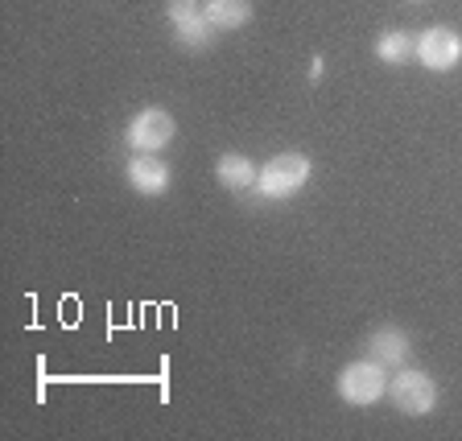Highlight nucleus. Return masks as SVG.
<instances>
[{"instance_id":"nucleus-2","label":"nucleus","mask_w":462,"mask_h":441,"mask_svg":"<svg viewBox=\"0 0 462 441\" xmlns=\"http://www.w3.org/2000/svg\"><path fill=\"white\" fill-rule=\"evenodd\" d=\"M393 404L401 409V413H409V417H425L438 404V384H433L425 372H401L393 380Z\"/></svg>"},{"instance_id":"nucleus-6","label":"nucleus","mask_w":462,"mask_h":441,"mask_svg":"<svg viewBox=\"0 0 462 441\" xmlns=\"http://www.w3.org/2000/svg\"><path fill=\"white\" fill-rule=\"evenodd\" d=\"M128 182H133V190H141V194H162L165 186H170V165L157 161L153 153H141L128 161Z\"/></svg>"},{"instance_id":"nucleus-8","label":"nucleus","mask_w":462,"mask_h":441,"mask_svg":"<svg viewBox=\"0 0 462 441\" xmlns=\"http://www.w3.org/2000/svg\"><path fill=\"white\" fill-rule=\"evenodd\" d=\"M202 13H207V21H211L215 29H240V25H248L252 21L248 0H207Z\"/></svg>"},{"instance_id":"nucleus-7","label":"nucleus","mask_w":462,"mask_h":441,"mask_svg":"<svg viewBox=\"0 0 462 441\" xmlns=\"http://www.w3.org/2000/svg\"><path fill=\"white\" fill-rule=\"evenodd\" d=\"M367 355H372L380 367H384V363H396V367H401L404 359H409V338H404V330H393V326L375 330L372 343H367Z\"/></svg>"},{"instance_id":"nucleus-5","label":"nucleus","mask_w":462,"mask_h":441,"mask_svg":"<svg viewBox=\"0 0 462 441\" xmlns=\"http://www.w3.org/2000/svg\"><path fill=\"white\" fill-rule=\"evenodd\" d=\"M417 58H421L430 70H450L462 58V38L446 25H433L417 38Z\"/></svg>"},{"instance_id":"nucleus-3","label":"nucleus","mask_w":462,"mask_h":441,"mask_svg":"<svg viewBox=\"0 0 462 441\" xmlns=\"http://www.w3.org/2000/svg\"><path fill=\"white\" fill-rule=\"evenodd\" d=\"M384 372H380V363H351L343 375H338V396H343L346 404H375L380 396H384Z\"/></svg>"},{"instance_id":"nucleus-11","label":"nucleus","mask_w":462,"mask_h":441,"mask_svg":"<svg viewBox=\"0 0 462 441\" xmlns=\"http://www.w3.org/2000/svg\"><path fill=\"white\" fill-rule=\"evenodd\" d=\"M211 21H207V13H199V17L182 21L178 25V41H182L186 50H202V46H211Z\"/></svg>"},{"instance_id":"nucleus-4","label":"nucleus","mask_w":462,"mask_h":441,"mask_svg":"<svg viewBox=\"0 0 462 441\" xmlns=\"http://www.w3.org/2000/svg\"><path fill=\"white\" fill-rule=\"evenodd\" d=\"M173 115L162 112V107H144V112H136V120L128 124V144L133 149H141V153H157L162 144H170L173 136Z\"/></svg>"},{"instance_id":"nucleus-1","label":"nucleus","mask_w":462,"mask_h":441,"mask_svg":"<svg viewBox=\"0 0 462 441\" xmlns=\"http://www.w3.org/2000/svg\"><path fill=\"white\" fill-rule=\"evenodd\" d=\"M306 178H310V157L281 153L264 165V173H260V190H264V198H285V194L301 190Z\"/></svg>"},{"instance_id":"nucleus-9","label":"nucleus","mask_w":462,"mask_h":441,"mask_svg":"<svg viewBox=\"0 0 462 441\" xmlns=\"http://www.w3.org/2000/svg\"><path fill=\"white\" fill-rule=\"evenodd\" d=\"M215 178H219L227 190H248V186L256 182V165L240 153H223L219 165H215Z\"/></svg>"},{"instance_id":"nucleus-10","label":"nucleus","mask_w":462,"mask_h":441,"mask_svg":"<svg viewBox=\"0 0 462 441\" xmlns=\"http://www.w3.org/2000/svg\"><path fill=\"white\" fill-rule=\"evenodd\" d=\"M409 54H417V41L409 38V33H384V38L375 41V58H380V62H404V58Z\"/></svg>"},{"instance_id":"nucleus-12","label":"nucleus","mask_w":462,"mask_h":441,"mask_svg":"<svg viewBox=\"0 0 462 441\" xmlns=\"http://www.w3.org/2000/svg\"><path fill=\"white\" fill-rule=\"evenodd\" d=\"M199 13H202L199 0H170V21H173V25H182V21L199 17Z\"/></svg>"}]
</instances>
